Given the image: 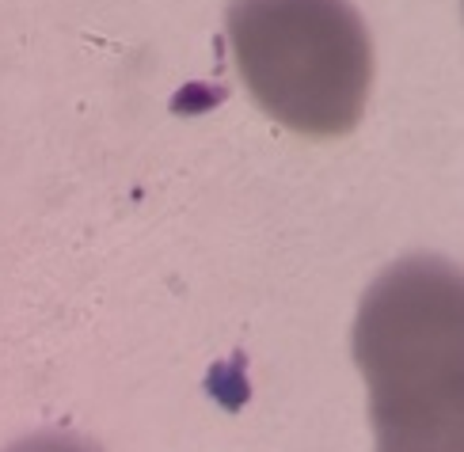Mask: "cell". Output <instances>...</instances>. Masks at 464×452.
Listing matches in <instances>:
<instances>
[{
	"mask_svg": "<svg viewBox=\"0 0 464 452\" xmlns=\"http://www.w3.org/2000/svg\"><path fill=\"white\" fill-rule=\"evenodd\" d=\"M377 452H464V270L411 255L370 285L354 323Z\"/></svg>",
	"mask_w": 464,
	"mask_h": 452,
	"instance_id": "6da1fadb",
	"label": "cell"
},
{
	"mask_svg": "<svg viewBox=\"0 0 464 452\" xmlns=\"http://www.w3.org/2000/svg\"><path fill=\"white\" fill-rule=\"evenodd\" d=\"M8 452H100V448L84 438H72V434H38V438L12 445Z\"/></svg>",
	"mask_w": 464,
	"mask_h": 452,
	"instance_id": "3957f363",
	"label": "cell"
},
{
	"mask_svg": "<svg viewBox=\"0 0 464 452\" xmlns=\"http://www.w3.org/2000/svg\"><path fill=\"white\" fill-rule=\"evenodd\" d=\"M228 38L247 91L289 130L351 133L373 81V46L351 0H232Z\"/></svg>",
	"mask_w": 464,
	"mask_h": 452,
	"instance_id": "7a4b0ae2",
	"label": "cell"
}]
</instances>
